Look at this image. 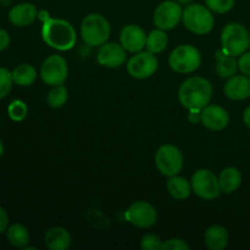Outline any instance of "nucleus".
Returning a JSON list of instances; mask_svg holds the SVG:
<instances>
[{
    "instance_id": "nucleus-1",
    "label": "nucleus",
    "mask_w": 250,
    "mask_h": 250,
    "mask_svg": "<svg viewBox=\"0 0 250 250\" xmlns=\"http://www.w3.org/2000/svg\"><path fill=\"white\" fill-rule=\"evenodd\" d=\"M211 83L205 78L194 76L189 77L181 84L178 89V100L188 110H203L211 102Z\"/></svg>"
},
{
    "instance_id": "nucleus-2",
    "label": "nucleus",
    "mask_w": 250,
    "mask_h": 250,
    "mask_svg": "<svg viewBox=\"0 0 250 250\" xmlns=\"http://www.w3.org/2000/svg\"><path fill=\"white\" fill-rule=\"evenodd\" d=\"M42 37L49 46L60 51L72 49L77 41L76 31L70 22L61 19H50V17L43 22Z\"/></svg>"
},
{
    "instance_id": "nucleus-3",
    "label": "nucleus",
    "mask_w": 250,
    "mask_h": 250,
    "mask_svg": "<svg viewBox=\"0 0 250 250\" xmlns=\"http://www.w3.org/2000/svg\"><path fill=\"white\" fill-rule=\"evenodd\" d=\"M111 33L109 21L103 15L90 14L83 19L81 36L88 46H100L106 43Z\"/></svg>"
},
{
    "instance_id": "nucleus-4",
    "label": "nucleus",
    "mask_w": 250,
    "mask_h": 250,
    "mask_svg": "<svg viewBox=\"0 0 250 250\" xmlns=\"http://www.w3.org/2000/svg\"><path fill=\"white\" fill-rule=\"evenodd\" d=\"M182 21L186 28L192 33L203 36L214 27V16L209 7L200 4H190L183 10Z\"/></svg>"
},
{
    "instance_id": "nucleus-5",
    "label": "nucleus",
    "mask_w": 250,
    "mask_h": 250,
    "mask_svg": "<svg viewBox=\"0 0 250 250\" xmlns=\"http://www.w3.org/2000/svg\"><path fill=\"white\" fill-rule=\"evenodd\" d=\"M222 50L231 56H238L246 53L250 46V34L239 23H229L221 33Z\"/></svg>"
},
{
    "instance_id": "nucleus-6",
    "label": "nucleus",
    "mask_w": 250,
    "mask_h": 250,
    "mask_svg": "<svg viewBox=\"0 0 250 250\" xmlns=\"http://www.w3.org/2000/svg\"><path fill=\"white\" fill-rule=\"evenodd\" d=\"M202 62L200 51L195 46L185 44L178 45L168 56V65L177 73L194 72Z\"/></svg>"
},
{
    "instance_id": "nucleus-7",
    "label": "nucleus",
    "mask_w": 250,
    "mask_h": 250,
    "mask_svg": "<svg viewBox=\"0 0 250 250\" xmlns=\"http://www.w3.org/2000/svg\"><path fill=\"white\" fill-rule=\"evenodd\" d=\"M155 165L161 175L167 177L177 175L183 167L182 153L172 144H164L155 154Z\"/></svg>"
},
{
    "instance_id": "nucleus-8",
    "label": "nucleus",
    "mask_w": 250,
    "mask_h": 250,
    "mask_svg": "<svg viewBox=\"0 0 250 250\" xmlns=\"http://www.w3.org/2000/svg\"><path fill=\"white\" fill-rule=\"evenodd\" d=\"M192 189L199 198L205 200L215 199L221 193L219 177H216L214 172L207 168H202L194 172L192 176Z\"/></svg>"
},
{
    "instance_id": "nucleus-9",
    "label": "nucleus",
    "mask_w": 250,
    "mask_h": 250,
    "mask_svg": "<svg viewBox=\"0 0 250 250\" xmlns=\"http://www.w3.org/2000/svg\"><path fill=\"white\" fill-rule=\"evenodd\" d=\"M68 75L67 62L61 55L54 54L48 56L41 66V78L45 84L59 85L63 84Z\"/></svg>"
},
{
    "instance_id": "nucleus-10",
    "label": "nucleus",
    "mask_w": 250,
    "mask_h": 250,
    "mask_svg": "<svg viewBox=\"0 0 250 250\" xmlns=\"http://www.w3.org/2000/svg\"><path fill=\"white\" fill-rule=\"evenodd\" d=\"M158 59L150 51H138L127 62V72L136 80H146L151 77L158 70Z\"/></svg>"
},
{
    "instance_id": "nucleus-11",
    "label": "nucleus",
    "mask_w": 250,
    "mask_h": 250,
    "mask_svg": "<svg viewBox=\"0 0 250 250\" xmlns=\"http://www.w3.org/2000/svg\"><path fill=\"white\" fill-rule=\"evenodd\" d=\"M182 14L183 10L180 2L166 0L161 2L154 11V23L158 28L168 31V29L175 28L180 23L182 20Z\"/></svg>"
},
{
    "instance_id": "nucleus-12",
    "label": "nucleus",
    "mask_w": 250,
    "mask_h": 250,
    "mask_svg": "<svg viewBox=\"0 0 250 250\" xmlns=\"http://www.w3.org/2000/svg\"><path fill=\"white\" fill-rule=\"evenodd\" d=\"M125 219L139 229H149L158 220L155 208L146 202H136L125 211Z\"/></svg>"
},
{
    "instance_id": "nucleus-13",
    "label": "nucleus",
    "mask_w": 250,
    "mask_h": 250,
    "mask_svg": "<svg viewBox=\"0 0 250 250\" xmlns=\"http://www.w3.org/2000/svg\"><path fill=\"white\" fill-rule=\"evenodd\" d=\"M98 62L102 66L116 68L126 62V49L117 43H104L98 51Z\"/></svg>"
},
{
    "instance_id": "nucleus-14",
    "label": "nucleus",
    "mask_w": 250,
    "mask_h": 250,
    "mask_svg": "<svg viewBox=\"0 0 250 250\" xmlns=\"http://www.w3.org/2000/svg\"><path fill=\"white\" fill-rule=\"evenodd\" d=\"M121 45L129 53H138L146 46V32L136 24H128L124 27L120 34Z\"/></svg>"
},
{
    "instance_id": "nucleus-15",
    "label": "nucleus",
    "mask_w": 250,
    "mask_h": 250,
    "mask_svg": "<svg viewBox=\"0 0 250 250\" xmlns=\"http://www.w3.org/2000/svg\"><path fill=\"white\" fill-rule=\"evenodd\" d=\"M229 117L226 110L219 105H207L202 110V124L211 131H221L229 125Z\"/></svg>"
},
{
    "instance_id": "nucleus-16",
    "label": "nucleus",
    "mask_w": 250,
    "mask_h": 250,
    "mask_svg": "<svg viewBox=\"0 0 250 250\" xmlns=\"http://www.w3.org/2000/svg\"><path fill=\"white\" fill-rule=\"evenodd\" d=\"M225 94L232 100H244L250 97V77L233 76L225 84Z\"/></svg>"
},
{
    "instance_id": "nucleus-17",
    "label": "nucleus",
    "mask_w": 250,
    "mask_h": 250,
    "mask_svg": "<svg viewBox=\"0 0 250 250\" xmlns=\"http://www.w3.org/2000/svg\"><path fill=\"white\" fill-rule=\"evenodd\" d=\"M37 7L31 2L16 5L9 11V21L17 27L28 26L37 19Z\"/></svg>"
},
{
    "instance_id": "nucleus-18",
    "label": "nucleus",
    "mask_w": 250,
    "mask_h": 250,
    "mask_svg": "<svg viewBox=\"0 0 250 250\" xmlns=\"http://www.w3.org/2000/svg\"><path fill=\"white\" fill-rule=\"evenodd\" d=\"M71 234L63 227H53L44 237L45 247L50 250H65L71 246Z\"/></svg>"
},
{
    "instance_id": "nucleus-19",
    "label": "nucleus",
    "mask_w": 250,
    "mask_h": 250,
    "mask_svg": "<svg viewBox=\"0 0 250 250\" xmlns=\"http://www.w3.org/2000/svg\"><path fill=\"white\" fill-rule=\"evenodd\" d=\"M204 241L210 250H222L229 244V233L225 227L215 225L205 231Z\"/></svg>"
},
{
    "instance_id": "nucleus-20",
    "label": "nucleus",
    "mask_w": 250,
    "mask_h": 250,
    "mask_svg": "<svg viewBox=\"0 0 250 250\" xmlns=\"http://www.w3.org/2000/svg\"><path fill=\"white\" fill-rule=\"evenodd\" d=\"M219 183L221 192L233 193L239 188L242 183V175L237 168L234 167H227L221 171L219 176Z\"/></svg>"
},
{
    "instance_id": "nucleus-21",
    "label": "nucleus",
    "mask_w": 250,
    "mask_h": 250,
    "mask_svg": "<svg viewBox=\"0 0 250 250\" xmlns=\"http://www.w3.org/2000/svg\"><path fill=\"white\" fill-rule=\"evenodd\" d=\"M167 190L173 199L185 200L190 195L192 185L186 178L175 175L167 180Z\"/></svg>"
},
{
    "instance_id": "nucleus-22",
    "label": "nucleus",
    "mask_w": 250,
    "mask_h": 250,
    "mask_svg": "<svg viewBox=\"0 0 250 250\" xmlns=\"http://www.w3.org/2000/svg\"><path fill=\"white\" fill-rule=\"evenodd\" d=\"M217 67L216 71L220 77L222 78H231L238 71V62L236 61L234 56L229 55L224 50L217 53Z\"/></svg>"
},
{
    "instance_id": "nucleus-23",
    "label": "nucleus",
    "mask_w": 250,
    "mask_h": 250,
    "mask_svg": "<svg viewBox=\"0 0 250 250\" xmlns=\"http://www.w3.org/2000/svg\"><path fill=\"white\" fill-rule=\"evenodd\" d=\"M12 80L16 84L22 85V87H27V85L33 84V82L37 78V71L36 68L28 63H22L17 67L14 68L12 71Z\"/></svg>"
},
{
    "instance_id": "nucleus-24",
    "label": "nucleus",
    "mask_w": 250,
    "mask_h": 250,
    "mask_svg": "<svg viewBox=\"0 0 250 250\" xmlns=\"http://www.w3.org/2000/svg\"><path fill=\"white\" fill-rule=\"evenodd\" d=\"M6 237L9 243L16 248H26L29 243V232L23 225L15 224L10 226Z\"/></svg>"
},
{
    "instance_id": "nucleus-25",
    "label": "nucleus",
    "mask_w": 250,
    "mask_h": 250,
    "mask_svg": "<svg viewBox=\"0 0 250 250\" xmlns=\"http://www.w3.org/2000/svg\"><path fill=\"white\" fill-rule=\"evenodd\" d=\"M167 34L165 33L164 29H155V31H151L150 33L146 36V50L150 51L153 54H159L163 50H165V48L167 46Z\"/></svg>"
},
{
    "instance_id": "nucleus-26",
    "label": "nucleus",
    "mask_w": 250,
    "mask_h": 250,
    "mask_svg": "<svg viewBox=\"0 0 250 250\" xmlns=\"http://www.w3.org/2000/svg\"><path fill=\"white\" fill-rule=\"evenodd\" d=\"M68 98V92L67 88L65 87L63 84H59V85H54L51 88V90L49 92L48 94V104L50 105L51 107H61L65 105V103L67 102Z\"/></svg>"
},
{
    "instance_id": "nucleus-27",
    "label": "nucleus",
    "mask_w": 250,
    "mask_h": 250,
    "mask_svg": "<svg viewBox=\"0 0 250 250\" xmlns=\"http://www.w3.org/2000/svg\"><path fill=\"white\" fill-rule=\"evenodd\" d=\"M7 112H9V116L11 117V120L22 121L27 116V106L21 100H15L9 105Z\"/></svg>"
},
{
    "instance_id": "nucleus-28",
    "label": "nucleus",
    "mask_w": 250,
    "mask_h": 250,
    "mask_svg": "<svg viewBox=\"0 0 250 250\" xmlns=\"http://www.w3.org/2000/svg\"><path fill=\"white\" fill-rule=\"evenodd\" d=\"M12 73L7 68L0 67V99L6 97L12 88Z\"/></svg>"
},
{
    "instance_id": "nucleus-29",
    "label": "nucleus",
    "mask_w": 250,
    "mask_h": 250,
    "mask_svg": "<svg viewBox=\"0 0 250 250\" xmlns=\"http://www.w3.org/2000/svg\"><path fill=\"white\" fill-rule=\"evenodd\" d=\"M205 4L211 11L226 14L234 6V0H205Z\"/></svg>"
},
{
    "instance_id": "nucleus-30",
    "label": "nucleus",
    "mask_w": 250,
    "mask_h": 250,
    "mask_svg": "<svg viewBox=\"0 0 250 250\" xmlns=\"http://www.w3.org/2000/svg\"><path fill=\"white\" fill-rule=\"evenodd\" d=\"M163 244L164 242L160 237L153 233L146 234L141 241V247L143 250H160L163 249Z\"/></svg>"
},
{
    "instance_id": "nucleus-31",
    "label": "nucleus",
    "mask_w": 250,
    "mask_h": 250,
    "mask_svg": "<svg viewBox=\"0 0 250 250\" xmlns=\"http://www.w3.org/2000/svg\"><path fill=\"white\" fill-rule=\"evenodd\" d=\"M164 250H189V246L185 241L178 238H172L163 244Z\"/></svg>"
},
{
    "instance_id": "nucleus-32",
    "label": "nucleus",
    "mask_w": 250,
    "mask_h": 250,
    "mask_svg": "<svg viewBox=\"0 0 250 250\" xmlns=\"http://www.w3.org/2000/svg\"><path fill=\"white\" fill-rule=\"evenodd\" d=\"M238 68L243 75L250 77V51L242 54L238 60Z\"/></svg>"
},
{
    "instance_id": "nucleus-33",
    "label": "nucleus",
    "mask_w": 250,
    "mask_h": 250,
    "mask_svg": "<svg viewBox=\"0 0 250 250\" xmlns=\"http://www.w3.org/2000/svg\"><path fill=\"white\" fill-rule=\"evenodd\" d=\"M7 224H9V217H7L6 211L0 207V233L6 231Z\"/></svg>"
},
{
    "instance_id": "nucleus-34",
    "label": "nucleus",
    "mask_w": 250,
    "mask_h": 250,
    "mask_svg": "<svg viewBox=\"0 0 250 250\" xmlns=\"http://www.w3.org/2000/svg\"><path fill=\"white\" fill-rule=\"evenodd\" d=\"M10 43V37L7 34L6 31L0 28V51H2L4 49H6L9 46Z\"/></svg>"
},
{
    "instance_id": "nucleus-35",
    "label": "nucleus",
    "mask_w": 250,
    "mask_h": 250,
    "mask_svg": "<svg viewBox=\"0 0 250 250\" xmlns=\"http://www.w3.org/2000/svg\"><path fill=\"white\" fill-rule=\"evenodd\" d=\"M189 120L192 124H198V122H202V110H189Z\"/></svg>"
},
{
    "instance_id": "nucleus-36",
    "label": "nucleus",
    "mask_w": 250,
    "mask_h": 250,
    "mask_svg": "<svg viewBox=\"0 0 250 250\" xmlns=\"http://www.w3.org/2000/svg\"><path fill=\"white\" fill-rule=\"evenodd\" d=\"M243 121H244V124H246V126L250 128V106H248L246 110H244Z\"/></svg>"
},
{
    "instance_id": "nucleus-37",
    "label": "nucleus",
    "mask_w": 250,
    "mask_h": 250,
    "mask_svg": "<svg viewBox=\"0 0 250 250\" xmlns=\"http://www.w3.org/2000/svg\"><path fill=\"white\" fill-rule=\"evenodd\" d=\"M38 17H39V20H42V21H46V20L49 19V14H48V11H41V12H38Z\"/></svg>"
},
{
    "instance_id": "nucleus-38",
    "label": "nucleus",
    "mask_w": 250,
    "mask_h": 250,
    "mask_svg": "<svg viewBox=\"0 0 250 250\" xmlns=\"http://www.w3.org/2000/svg\"><path fill=\"white\" fill-rule=\"evenodd\" d=\"M2 153H4V144H2V142L0 141V156L2 155Z\"/></svg>"
},
{
    "instance_id": "nucleus-39",
    "label": "nucleus",
    "mask_w": 250,
    "mask_h": 250,
    "mask_svg": "<svg viewBox=\"0 0 250 250\" xmlns=\"http://www.w3.org/2000/svg\"><path fill=\"white\" fill-rule=\"evenodd\" d=\"M190 1H192V0H178V2H180V4H189Z\"/></svg>"
}]
</instances>
